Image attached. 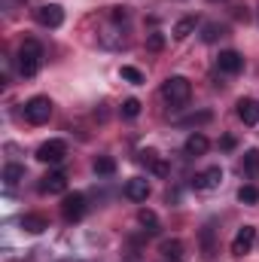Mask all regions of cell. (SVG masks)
<instances>
[{"label": "cell", "mask_w": 259, "mask_h": 262, "mask_svg": "<svg viewBox=\"0 0 259 262\" xmlns=\"http://www.w3.org/2000/svg\"><path fill=\"white\" fill-rule=\"evenodd\" d=\"M162 98H165L174 110L186 107L189 98H192V85H189V79H186V76H168L165 85H162Z\"/></svg>", "instance_id": "1"}, {"label": "cell", "mask_w": 259, "mask_h": 262, "mask_svg": "<svg viewBox=\"0 0 259 262\" xmlns=\"http://www.w3.org/2000/svg\"><path fill=\"white\" fill-rule=\"evenodd\" d=\"M43 64V46L37 40H25L18 49V73L21 76H34Z\"/></svg>", "instance_id": "2"}, {"label": "cell", "mask_w": 259, "mask_h": 262, "mask_svg": "<svg viewBox=\"0 0 259 262\" xmlns=\"http://www.w3.org/2000/svg\"><path fill=\"white\" fill-rule=\"evenodd\" d=\"M49 116H52V101H49V98L37 95V98H31V101L25 104V119H28L31 125H43V122H49Z\"/></svg>", "instance_id": "3"}, {"label": "cell", "mask_w": 259, "mask_h": 262, "mask_svg": "<svg viewBox=\"0 0 259 262\" xmlns=\"http://www.w3.org/2000/svg\"><path fill=\"white\" fill-rule=\"evenodd\" d=\"M61 216H64L67 223H79L85 216V195L82 192L64 195V201H61Z\"/></svg>", "instance_id": "4"}, {"label": "cell", "mask_w": 259, "mask_h": 262, "mask_svg": "<svg viewBox=\"0 0 259 262\" xmlns=\"http://www.w3.org/2000/svg\"><path fill=\"white\" fill-rule=\"evenodd\" d=\"M64 156H67L64 140H46V143L37 149V159L46 162V165H58V162H64Z\"/></svg>", "instance_id": "5"}, {"label": "cell", "mask_w": 259, "mask_h": 262, "mask_svg": "<svg viewBox=\"0 0 259 262\" xmlns=\"http://www.w3.org/2000/svg\"><path fill=\"white\" fill-rule=\"evenodd\" d=\"M253 244H256V226H241L238 235L232 238V253L235 256H244V253L253 250Z\"/></svg>", "instance_id": "6"}, {"label": "cell", "mask_w": 259, "mask_h": 262, "mask_svg": "<svg viewBox=\"0 0 259 262\" xmlns=\"http://www.w3.org/2000/svg\"><path fill=\"white\" fill-rule=\"evenodd\" d=\"M220 183H223V168H220V165H213V168H207V171H201V174L192 177V186L201 189V192H210V189H217Z\"/></svg>", "instance_id": "7"}, {"label": "cell", "mask_w": 259, "mask_h": 262, "mask_svg": "<svg viewBox=\"0 0 259 262\" xmlns=\"http://www.w3.org/2000/svg\"><path fill=\"white\" fill-rule=\"evenodd\" d=\"M40 192H46V195H64L67 192V174L64 171H49L40 180Z\"/></svg>", "instance_id": "8"}, {"label": "cell", "mask_w": 259, "mask_h": 262, "mask_svg": "<svg viewBox=\"0 0 259 262\" xmlns=\"http://www.w3.org/2000/svg\"><path fill=\"white\" fill-rule=\"evenodd\" d=\"M217 67H220V73L235 76V73H241V70H244V55H241V52H235V49H226V52H220Z\"/></svg>", "instance_id": "9"}, {"label": "cell", "mask_w": 259, "mask_h": 262, "mask_svg": "<svg viewBox=\"0 0 259 262\" xmlns=\"http://www.w3.org/2000/svg\"><path fill=\"white\" fill-rule=\"evenodd\" d=\"M37 21H40L43 28H61V21H64V9H61L58 3H46V6L37 9Z\"/></svg>", "instance_id": "10"}, {"label": "cell", "mask_w": 259, "mask_h": 262, "mask_svg": "<svg viewBox=\"0 0 259 262\" xmlns=\"http://www.w3.org/2000/svg\"><path fill=\"white\" fill-rule=\"evenodd\" d=\"M238 119L244 125H259V101L256 98H241L238 101Z\"/></svg>", "instance_id": "11"}, {"label": "cell", "mask_w": 259, "mask_h": 262, "mask_svg": "<svg viewBox=\"0 0 259 262\" xmlns=\"http://www.w3.org/2000/svg\"><path fill=\"white\" fill-rule=\"evenodd\" d=\"M140 162H143V165H149V171H153L156 177H168V174H171L168 162H165L156 149H143V152H140Z\"/></svg>", "instance_id": "12"}, {"label": "cell", "mask_w": 259, "mask_h": 262, "mask_svg": "<svg viewBox=\"0 0 259 262\" xmlns=\"http://www.w3.org/2000/svg\"><path fill=\"white\" fill-rule=\"evenodd\" d=\"M210 149V140L201 134V131H192L189 137H186V143H183V152L186 156H204Z\"/></svg>", "instance_id": "13"}, {"label": "cell", "mask_w": 259, "mask_h": 262, "mask_svg": "<svg viewBox=\"0 0 259 262\" xmlns=\"http://www.w3.org/2000/svg\"><path fill=\"white\" fill-rule=\"evenodd\" d=\"M125 195L131 201H146L149 198V183L143 180V177H131L128 183H125Z\"/></svg>", "instance_id": "14"}, {"label": "cell", "mask_w": 259, "mask_h": 262, "mask_svg": "<svg viewBox=\"0 0 259 262\" xmlns=\"http://www.w3.org/2000/svg\"><path fill=\"white\" fill-rule=\"evenodd\" d=\"M159 253H162V262H183V244L177 238L174 241H162Z\"/></svg>", "instance_id": "15"}, {"label": "cell", "mask_w": 259, "mask_h": 262, "mask_svg": "<svg viewBox=\"0 0 259 262\" xmlns=\"http://www.w3.org/2000/svg\"><path fill=\"white\" fill-rule=\"evenodd\" d=\"M241 171H244V177L259 180V149H247V152H244V159H241Z\"/></svg>", "instance_id": "16"}, {"label": "cell", "mask_w": 259, "mask_h": 262, "mask_svg": "<svg viewBox=\"0 0 259 262\" xmlns=\"http://www.w3.org/2000/svg\"><path fill=\"white\" fill-rule=\"evenodd\" d=\"M21 229H25V232H31V235H40V232H46V229H49V220H46V216H40V213H28V216H21Z\"/></svg>", "instance_id": "17"}, {"label": "cell", "mask_w": 259, "mask_h": 262, "mask_svg": "<svg viewBox=\"0 0 259 262\" xmlns=\"http://www.w3.org/2000/svg\"><path fill=\"white\" fill-rule=\"evenodd\" d=\"M95 174H98V177H113V174H116V162H113L110 156H98V159H95Z\"/></svg>", "instance_id": "18"}, {"label": "cell", "mask_w": 259, "mask_h": 262, "mask_svg": "<svg viewBox=\"0 0 259 262\" xmlns=\"http://www.w3.org/2000/svg\"><path fill=\"white\" fill-rule=\"evenodd\" d=\"M137 220H140V226H143L146 235H159V216H156L153 210H140Z\"/></svg>", "instance_id": "19"}, {"label": "cell", "mask_w": 259, "mask_h": 262, "mask_svg": "<svg viewBox=\"0 0 259 262\" xmlns=\"http://www.w3.org/2000/svg\"><path fill=\"white\" fill-rule=\"evenodd\" d=\"M18 180H25V168H21V165H15V162H12V165H6V168H3V183H6V186H15Z\"/></svg>", "instance_id": "20"}, {"label": "cell", "mask_w": 259, "mask_h": 262, "mask_svg": "<svg viewBox=\"0 0 259 262\" xmlns=\"http://www.w3.org/2000/svg\"><path fill=\"white\" fill-rule=\"evenodd\" d=\"M192 31H195V18H180V21L174 25V37H177V40H186Z\"/></svg>", "instance_id": "21"}, {"label": "cell", "mask_w": 259, "mask_h": 262, "mask_svg": "<svg viewBox=\"0 0 259 262\" xmlns=\"http://www.w3.org/2000/svg\"><path fill=\"white\" fill-rule=\"evenodd\" d=\"M217 37H223V25H217V21H207V25L201 28V40H204V43H213Z\"/></svg>", "instance_id": "22"}, {"label": "cell", "mask_w": 259, "mask_h": 262, "mask_svg": "<svg viewBox=\"0 0 259 262\" xmlns=\"http://www.w3.org/2000/svg\"><path fill=\"white\" fill-rule=\"evenodd\" d=\"M201 247H204V256L210 259L213 256V226H204L201 229Z\"/></svg>", "instance_id": "23"}, {"label": "cell", "mask_w": 259, "mask_h": 262, "mask_svg": "<svg viewBox=\"0 0 259 262\" xmlns=\"http://www.w3.org/2000/svg\"><path fill=\"white\" fill-rule=\"evenodd\" d=\"M238 201H241V204H256L259 189L256 186H241V189H238Z\"/></svg>", "instance_id": "24"}, {"label": "cell", "mask_w": 259, "mask_h": 262, "mask_svg": "<svg viewBox=\"0 0 259 262\" xmlns=\"http://www.w3.org/2000/svg\"><path fill=\"white\" fill-rule=\"evenodd\" d=\"M122 116H125V119H137V116H140V101H137V98L122 101Z\"/></svg>", "instance_id": "25"}, {"label": "cell", "mask_w": 259, "mask_h": 262, "mask_svg": "<svg viewBox=\"0 0 259 262\" xmlns=\"http://www.w3.org/2000/svg\"><path fill=\"white\" fill-rule=\"evenodd\" d=\"M119 73H122V79H125V82H131V85H140V82H143V73H140L137 67H128V64H125Z\"/></svg>", "instance_id": "26"}, {"label": "cell", "mask_w": 259, "mask_h": 262, "mask_svg": "<svg viewBox=\"0 0 259 262\" xmlns=\"http://www.w3.org/2000/svg\"><path fill=\"white\" fill-rule=\"evenodd\" d=\"M146 46H149L153 52H159V49L165 46V37H162V34H149V40H146Z\"/></svg>", "instance_id": "27"}, {"label": "cell", "mask_w": 259, "mask_h": 262, "mask_svg": "<svg viewBox=\"0 0 259 262\" xmlns=\"http://www.w3.org/2000/svg\"><path fill=\"white\" fill-rule=\"evenodd\" d=\"M201 122H210V113H207V110H204V113H198V116L183 119V125H201Z\"/></svg>", "instance_id": "28"}, {"label": "cell", "mask_w": 259, "mask_h": 262, "mask_svg": "<svg viewBox=\"0 0 259 262\" xmlns=\"http://www.w3.org/2000/svg\"><path fill=\"white\" fill-rule=\"evenodd\" d=\"M223 149H235V137H223Z\"/></svg>", "instance_id": "29"}, {"label": "cell", "mask_w": 259, "mask_h": 262, "mask_svg": "<svg viewBox=\"0 0 259 262\" xmlns=\"http://www.w3.org/2000/svg\"><path fill=\"white\" fill-rule=\"evenodd\" d=\"M61 262H79V259H61Z\"/></svg>", "instance_id": "30"}]
</instances>
